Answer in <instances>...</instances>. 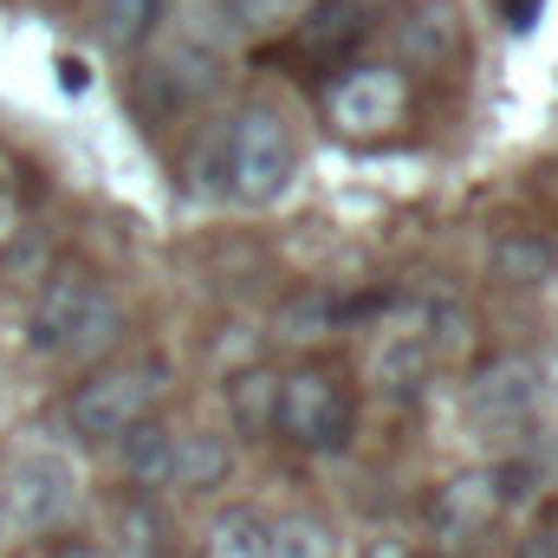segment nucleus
<instances>
[{"mask_svg":"<svg viewBox=\"0 0 558 558\" xmlns=\"http://www.w3.org/2000/svg\"><path fill=\"white\" fill-rule=\"evenodd\" d=\"M500 507H507V481H500V468H461V474H448V481L435 487V500H428V526H435L448 546H461V539L487 533V526L500 520Z\"/></svg>","mask_w":558,"mask_h":558,"instance_id":"obj_7","label":"nucleus"},{"mask_svg":"<svg viewBox=\"0 0 558 558\" xmlns=\"http://www.w3.org/2000/svg\"><path fill=\"white\" fill-rule=\"evenodd\" d=\"M520 558H558V507L533 526V533H526V553H520Z\"/></svg>","mask_w":558,"mask_h":558,"instance_id":"obj_24","label":"nucleus"},{"mask_svg":"<svg viewBox=\"0 0 558 558\" xmlns=\"http://www.w3.org/2000/svg\"><path fill=\"white\" fill-rule=\"evenodd\" d=\"M351 428H357V403H351V384L338 371L305 364V371L279 377L274 435H286L305 454H338V448H351Z\"/></svg>","mask_w":558,"mask_h":558,"instance_id":"obj_2","label":"nucleus"},{"mask_svg":"<svg viewBox=\"0 0 558 558\" xmlns=\"http://www.w3.org/2000/svg\"><path fill=\"white\" fill-rule=\"evenodd\" d=\"M118 546H124V558H156V546H162V526H156V513L143 507V500H118Z\"/></svg>","mask_w":558,"mask_h":558,"instance_id":"obj_23","label":"nucleus"},{"mask_svg":"<svg viewBox=\"0 0 558 558\" xmlns=\"http://www.w3.org/2000/svg\"><path fill=\"white\" fill-rule=\"evenodd\" d=\"M169 7H175V0H105V33H111V46H124V52L149 46V39L162 33Z\"/></svg>","mask_w":558,"mask_h":558,"instance_id":"obj_18","label":"nucleus"},{"mask_svg":"<svg viewBox=\"0 0 558 558\" xmlns=\"http://www.w3.org/2000/svg\"><path fill=\"white\" fill-rule=\"evenodd\" d=\"M208 558H274V520H260L254 507H228L208 526Z\"/></svg>","mask_w":558,"mask_h":558,"instance_id":"obj_16","label":"nucleus"},{"mask_svg":"<svg viewBox=\"0 0 558 558\" xmlns=\"http://www.w3.org/2000/svg\"><path fill=\"white\" fill-rule=\"evenodd\" d=\"M357 7H364V0H357Z\"/></svg>","mask_w":558,"mask_h":558,"instance_id":"obj_29","label":"nucleus"},{"mask_svg":"<svg viewBox=\"0 0 558 558\" xmlns=\"http://www.w3.org/2000/svg\"><path fill=\"white\" fill-rule=\"evenodd\" d=\"M274 558H338V539L312 513H286L274 526Z\"/></svg>","mask_w":558,"mask_h":558,"instance_id":"obj_21","label":"nucleus"},{"mask_svg":"<svg viewBox=\"0 0 558 558\" xmlns=\"http://www.w3.org/2000/svg\"><path fill=\"white\" fill-rule=\"evenodd\" d=\"M0 539H7V513H0Z\"/></svg>","mask_w":558,"mask_h":558,"instance_id":"obj_28","label":"nucleus"},{"mask_svg":"<svg viewBox=\"0 0 558 558\" xmlns=\"http://www.w3.org/2000/svg\"><path fill=\"white\" fill-rule=\"evenodd\" d=\"M292 33H299V46H305L312 59H344V52L371 33V20H364L357 0H318V7H305V13L292 20Z\"/></svg>","mask_w":558,"mask_h":558,"instance_id":"obj_11","label":"nucleus"},{"mask_svg":"<svg viewBox=\"0 0 558 558\" xmlns=\"http://www.w3.org/2000/svg\"><path fill=\"white\" fill-rule=\"evenodd\" d=\"M46 558H111L105 546H92V539H52V553Z\"/></svg>","mask_w":558,"mask_h":558,"instance_id":"obj_25","label":"nucleus"},{"mask_svg":"<svg viewBox=\"0 0 558 558\" xmlns=\"http://www.w3.org/2000/svg\"><path fill=\"white\" fill-rule=\"evenodd\" d=\"M215 65H221V59H215V46H202V39H182L175 52H162V59L149 65V78H156V85H162L175 105H195V98H208V92H215V78H221Z\"/></svg>","mask_w":558,"mask_h":558,"instance_id":"obj_13","label":"nucleus"},{"mask_svg":"<svg viewBox=\"0 0 558 558\" xmlns=\"http://www.w3.org/2000/svg\"><path fill=\"white\" fill-rule=\"evenodd\" d=\"M553 267H558V247L539 241V234H507L494 247V274L507 279V286H539Z\"/></svg>","mask_w":558,"mask_h":558,"instance_id":"obj_19","label":"nucleus"},{"mask_svg":"<svg viewBox=\"0 0 558 558\" xmlns=\"http://www.w3.org/2000/svg\"><path fill=\"white\" fill-rule=\"evenodd\" d=\"M59 85H65V92H85V65H78V59H59Z\"/></svg>","mask_w":558,"mask_h":558,"instance_id":"obj_26","label":"nucleus"},{"mask_svg":"<svg viewBox=\"0 0 558 558\" xmlns=\"http://www.w3.org/2000/svg\"><path fill=\"white\" fill-rule=\"evenodd\" d=\"M221 162H228V195L260 208V202L286 195V182L299 169V143H292V131H286V118L274 105H254V111L234 118V131L221 143Z\"/></svg>","mask_w":558,"mask_h":558,"instance_id":"obj_3","label":"nucleus"},{"mask_svg":"<svg viewBox=\"0 0 558 558\" xmlns=\"http://www.w3.org/2000/svg\"><path fill=\"white\" fill-rule=\"evenodd\" d=\"M92 292H98V279L72 274V267L46 279V286H39V299H33V312H26V351H33V357H59V351H65V338H72V325L85 318Z\"/></svg>","mask_w":558,"mask_h":558,"instance_id":"obj_9","label":"nucleus"},{"mask_svg":"<svg viewBox=\"0 0 558 558\" xmlns=\"http://www.w3.org/2000/svg\"><path fill=\"white\" fill-rule=\"evenodd\" d=\"M422 344H428V357L441 364V357H461L468 351V312L454 305V299H435L428 312H422Z\"/></svg>","mask_w":558,"mask_h":558,"instance_id":"obj_22","label":"nucleus"},{"mask_svg":"<svg viewBox=\"0 0 558 558\" xmlns=\"http://www.w3.org/2000/svg\"><path fill=\"white\" fill-rule=\"evenodd\" d=\"M338 318H344V305L331 292H305V299H292L279 312V344H318Z\"/></svg>","mask_w":558,"mask_h":558,"instance_id":"obj_20","label":"nucleus"},{"mask_svg":"<svg viewBox=\"0 0 558 558\" xmlns=\"http://www.w3.org/2000/svg\"><path fill=\"white\" fill-rule=\"evenodd\" d=\"M397 52H403V65H422V72L454 65L461 59V13L448 0H416L397 20Z\"/></svg>","mask_w":558,"mask_h":558,"instance_id":"obj_10","label":"nucleus"},{"mask_svg":"<svg viewBox=\"0 0 558 558\" xmlns=\"http://www.w3.org/2000/svg\"><path fill=\"white\" fill-rule=\"evenodd\" d=\"M539 397H546V371L533 357H494V364L474 371L461 410H468V422L481 435H507V428H526L533 422Z\"/></svg>","mask_w":558,"mask_h":558,"instance_id":"obj_6","label":"nucleus"},{"mask_svg":"<svg viewBox=\"0 0 558 558\" xmlns=\"http://www.w3.org/2000/svg\"><path fill=\"white\" fill-rule=\"evenodd\" d=\"M428 344H422L416 325H397V331H384L377 338V351H371V384L384 390V397H416L422 377H428Z\"/></svg>","mask_w":558,"mask_h":558,"instance_id":"obj_12","label":"nucleus"},{"mask_svg":"<svg viewBox=\"0 0 558 558\" xmlns=\"http://www.w3.org/2000/svg\"><path fill=\"white\" fill-rule=\"evenodd\" d=\"M403 72L397 65H357V72H344L338 85H331V118L344 124V131H357V137H371V131H384V124H397L403 118Z\"/></svg>","mask_w":558,"mask_h":558,"instance_id":"obj_8","label":"nucleus"},{"mask_svg":"<svg viewBox=\"0 0 558 558\" xmlns=\"http://www.w3.org/2000/svg\"><path fill=\"white\" fill-rule=\"evenodd\" d=\"M357 558H410V553H403L397 539H371V546H364V553H357Z\"/></svg>","mask_w":558,"mask_h":558,"instance_id":"obj_27","label":"nucleus"},{"mask_svg":"<svg viewBox=\"0 0 558 558\" xmlns=\"http://www.w3.org/2000/svg\"><path fill=\"white\" fill-rule=\"evenodd\" d=\"M118 344H124V305L98 286V292H92V305H85V318L72 325V338H65V351H59V357H65V364H98V357H105V351H118Z\"/></svg>","mask_w":558,"mask_h":558,"instance_id":"obj_14","label":"nucleus"},{"mask_svg":"<svg viewBox=\"0 0 558 558\" xmlns=\"http://www.w3.org/2000/svg\"><path fill=\"white\" fill-rule=\"evenodd\" d=\"M215 13H221V39L228 46H241V39H267L279 26H292L299 13H305V0H215Z\"/></svg>","mask_w":558,"mask_h":558,"instance_id":"obj_15","label":"nucleus"},{"mask_svg":"<svg viewBox=\"0 0 558 558\" xmlns=\"http://www.w3.org/2000/svg\"><path fill=\"white\" fill-rule=\"evenodd\" d=\"M72 507H78V468L59 448H26L7 474V526L52 533Z\"/></svg>","mask_w":558,"mask_h":558,"instance_id":"obj_5","label":"nucleus"},{"mask_svg":"<svg viewBox=\"0 0 558 558\" xmlns=\"http://www.w3.org/2000/svg\"><path fill=\"white\" fill-rule=\"evenodd\" d=\"M118 468L137 481V487H215L228 481L234 468V448L221 435H202V428H162V422L143 416L137 428H124L118 441Z\"/></svg>","mask_w":558,"mask_h":558,"instance_id":"obj_1","label":"nucleus"},{"mask_svg":"<svg viewBox=\"0 0 558 558\" xmlns=\"http://www.w3.org/2000/svg\"><path fill=\"white\" fill-rule=\"evenodd\" d=\"M156 397H162V364H156V357H143V364H118V371H92V377L72 390L65 422H72L78 441L111 448L124 428H137V422L156 410Z\"/></svg>","mask_w":558,"mask_h":558,"instance_id":"obj_4","label":"nucleus"},{"mask_svg":"<svg viewBox=\"0 0 558 558\" xmlns=\"http://www.w3.org/2000/svg\"><path fill=\"white\" fill-rule=\"evenodd\" d=\"M274 390H279V377H267L260 364L228 377V416H234L241 435H267L274 428Z\"/></svg>","mask_w":558,"mask_h":558,"instance_id":"obj_17","label":"nucleus"}]
</instances>
